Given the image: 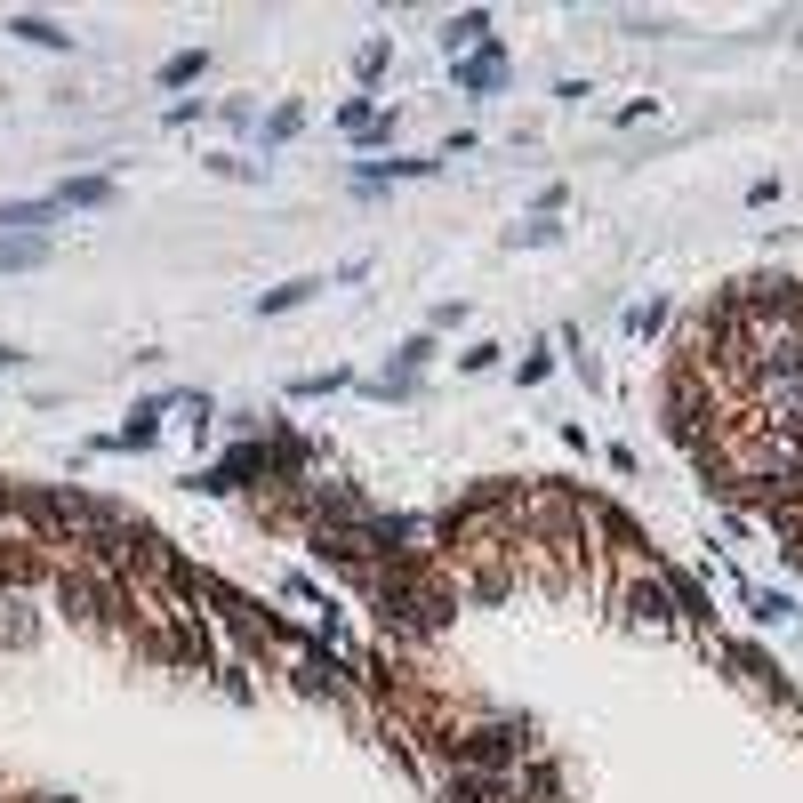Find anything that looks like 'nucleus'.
Returning a JSON list of instances; mask_svg holds the SVG:
<instances>
[{
  "instance_id": "obj_1",
  "label": "nucleus",
  "mask_w": 803,
  "mask_h": 803,
  "mask_svg": "<svg viewBox=\"0 0 803 803\" xmlns=\"http://www.w3.org/2000/svg\"><path fill=\"white\" fill-rule=\"evenodd\" d=\"M49 241L41 233H0V274H25V265H41Z\"/></svg>"
},
{
  "instance_id": "obj_2",
  "label": "nucleus",
  "mask_w": 803,
  "mask_h": 803,
  "mask_svg": "<svg viewBox=\"0 0 803 803\" xmlns=\"http://www.w3.org/2000/svg\"><path fill=\"white\" fill-rule=\"evenodd\" d=\"M57 209H65L57 193H49V201H0V225H49Z\"/></svg>"
},
{
  "instance_id": "obj_3",
  "label": "nucleus",
  "mask_w": 803,
  "mask_h": 803,
  "mask_svg": "<svg viewBox=\"0 0 803 803\" xmlns=\"http://www.w3.org/2000/svg\"><path fill=\"white\" fill-rule=\"evenodd\" d=\"M105 193H113V185H105V177H73V185H65V193H57V201H65V209H97V201H105Z\"/></svg>"
},
{
  "instance_id": "obj_4",
  "label": "nucleus",
  "mask_w": 803,
  "mask_h": 803,
  "mask_svg": "<svg viewBox=\"0 0 803 803\" xmlns=\"http://www.w3.org/2000/svg\"><path fill=\"white\" fill-rule=\"evenodd\" d=\"M9 33H25V41H33V49H65V33H57V25H49V17H17V25H9Z\"/></svg>"
},
{
  "instance_id": "obj_5",
  "label": "nucleus",
  "mask_w": 803,
  "mask_h": 803,
  "mask_svg": "<svg viewBox=\"0 0 803 803\" xmlns=\"http://www.w3.org/2000/svg\"><path fill=\"white\" fill-rule=\"evenodd\" d=\"M201 65H209V57H201V49H185V57H169V73H161V81H169V89H185Z\"/></svg>"
},
{
  "instance_id": "obj_6",
  "label": "nucleus",
  "mask_w": 803,
  "mask_h": 803,
  "mask_svg": "<svg viewBox=\"0 0 803 803\" xmlns=\"http://www.w3.org/2000/svg\"><path fill=\"white\" fill-rule=\"evenodd\" d=\"M9 362H17V346H0V370H9Z\"/></svg>"
}]
</instances>
